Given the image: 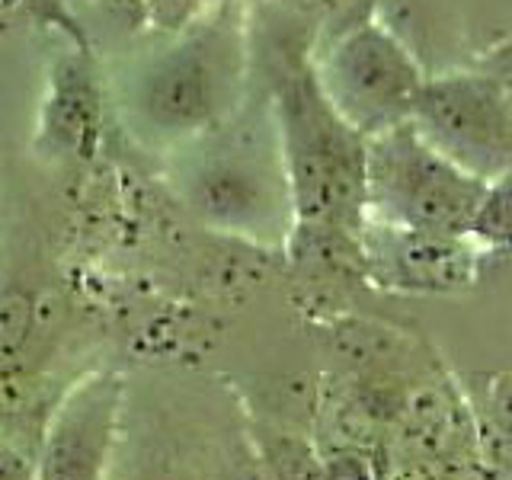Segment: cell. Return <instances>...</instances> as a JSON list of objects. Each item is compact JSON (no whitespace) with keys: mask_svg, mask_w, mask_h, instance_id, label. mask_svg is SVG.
<instances>
[{"mask_svg":"<svg viewBox=\"0 0 512 480\" xmlns=\"http://www.w3.org/2000/svg\"><path fill=\"white\" fill-rule=\"evenodd\" d=\"M410 125L432 151L477 180L512 170V100L487 71L426 77Z\"/></svg>","mask_w":512,"mask_h":480,"instance_id":"6","label":"cell"},{"mask_svg":"<svg viewBox=\"0 0 512 480\" xmlns=\"http://www.w3.org/2000/svg\"><path fill=\"white\" fill-rule=\"evenodd\" d=\"M484 189V180L432 151L410 122H400L365 144V192L372 221L468 237Z\"/></svg>","mask_w":512,"mask_h":480,"instance_id":"4","label":"cell"},{"mask_svg":"<svg viewBox=\"0 0 512 480\" xmlns=\"http://www.w3.org/2000/svg\"><path fill=\"white\" fill-rule=\"evenodd\" d=\"M125 426V384L90 375L48 413L36 445V480H109Z\"/></svg>","mask_w":512,"mask_h":480,"instance_id":"7","label":"cell"},{"mask_svg":"<svg viewBox=\"0 0 512 480\" xmlns=\"http://www.w3.org/2000/svg\"><path fill=\"white\" fill-rule=\"evenodd\" d=\"M0 480H36V458L7 436H0Z\"/></svg>","mask_w":512,"mask_h":480,"instance_id":"13","label":"cell"},{"mask_svg":"<svg viewBox=\"0 0 512 480\" xmlns=\"http://www.w3.org/2000/svg\"><path fill=\"white\" fill-rule=\"evenodd\" d=\"M468 237L480 250L512 253V170L487 183Z\"/></svg>","mask_w":512,"mask_h":480,"instance_id":"11","label":"cell"},{"mask_svg":"<svg viewBox=\"0 0 512 480\" xmlns=\"http://www.w3.org/2000/svg\"><path fill=\"white\" fill-rule=\"evenodd\" d=\"M314 71L333 109L365 141L410 122L413 100L426 80L407 45L375 20L346 26Z\"/></svg>","mask_w":512,"mask_h":480,"instance_id":"5","label":"cell"},{"mask_svg":"<svg viewBox=\"0 0 512 480\" xmlns=\"http://www.w3.org/2000/svg\"><path fill=\"white\" fill-rule=\"evenodd\" d=\"M484 71L500 80L503 90L509 93V100H512V48H503V52H496V55L484 64Z\"/></svg>","mask_w":512,"mask_h":480,"instance_id":"15","label":"cell"},{"mask_svg":"<svg viewBox=\"0 0 512 480\" xmlns=\"http://www.w3.org/2000/svg\"><path fill=\"white\" fill-rule=\"evenodd\" d=\"M247 80V36L237 0L170 36L128 74L125 109L154 144H189L231 122Z\"/></svg>","mask_w":512,"mask_h":480,"instance_id":"1","label":"cell"},{"mask_svg":"<svg viewBox=\"0 0 512 480\" xmlns=\"http://www.w3.org/2000/svg\"><path fill=\"white\" fill-rule=\"evenodd\" d=\"M272 122L295 224L362 231L368 218L365 138L327 100L314 64L285 61L272 80Z\"/></svg>","mask_w":512,"mask_h":480,"instance_id":"2","label":"cell"},{"mask_svg":"<svg viewBox=\"0 0 512 480\" xmlns=\"http://www.w3.org/2000/svg\"><path fill=\"white\" fill-rule=\"evenodd\" d=\"M103 7L125 23V29H144V0H103Z\"/></svg>","mask_w":512,"mask_h":480,"instance_id":"14","label":"cell"},{"mask_svg":"<svg viewBox=\"0 0 512 480\" xmlns=\"http://www.w3.org/2000/svg\"><path fill=\"white\" fill-rule=\"evenodd\" d=\"M221 7L224 0H144V26L154 29L160 39L183 36Z\"/></svg>","mask_w":512,"mask_h":480,"instance_id":"12","label":"cell"},{"mask_svg":"<svg viewBox=\"0 0 512 480\" xmlns=\"http://www.w3.org/2000/svg\"><path fill=\"white\" fill-rule=\"evenodd\" d=\"M100 138V90L87 58H61L42 112L39 144L64 160H84Z\"/></svg>","mask_w":512,"mask_h":480,"instance_id":"9","label":"cell"},{"mask_svg":"<svg viewBox=\"0 0 512 480\" xmlns=\"http://www.w3.org/2000/svg\"><path fill=\"white\" fill-rule=\"evenodd\" d=\"M253 455L263 480H324L314 442L279 423H250Z\"/></svg>","mask_w":512,"mask_h":480,"instance_id":"10","label":"cell"},{"mask_svg":"<svg viewBox=\"0 0 512 480\" xmlns=\"http://www.w3.org/2000/svg\"><path fill=\"white\" fill-rule=\"evenodd\" d=\"M224 128V125H221ZM202 135L205 148L183 173V202L212 231L279 244L295 231V208L276 122Z\"/></svg>","mask_w":512,"mask_h":480,"instance_id":"3","label":"cell"},{"mask_svg":"<svg viewBox=\"0 0 512 480\" xmlns=\"http://www.w3.org/2000/svg\"><path fill=\"white\" fill-rule=\"evenodd\" d=\"M362 253L368 279L416 295H458L477 282V244L471 237L410 231L365 218Z\"/></svg>","mask_w":512,"mask_h":480,"instance_id":"8","label":"cell"}]
</instances>
